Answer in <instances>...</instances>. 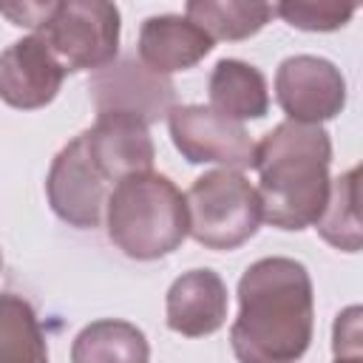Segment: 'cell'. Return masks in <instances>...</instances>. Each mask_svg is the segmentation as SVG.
Listing matches in <instances>:
<instances>
[{"label":"cell","instance_id":"6da1fadb","mask_svg":"<svg viewBox=\"0 0 363 363\" xmlns=\"http://www.w3.org/2000/svg\"><path fill=\"white\" fill-rule=\"evenodd\" d=\"M238 315L230 346L238 363H295L315 332L309 269L289 255L252 261L238 278Z\"/></svg>","mask_w":363,"mask_h":363},{"label":"cell","instance_id":"7a4b0ae2","mask_svg":"<svg viewBox=\"0 0 363 363\" xmlns=\"http://www.w3.org/2000/svg\"><path fill=\"white\" fill-rule=\"evenodd\" d=\"M329 164L332 139L323 125L284 119L264 133L252 162L264 221L286 233L315 227L332 190Z\"/></svg>","mask_w":363,"mask_h":363},{"label":"cell","instance_id":"3957f363","mask_svg":"<svg viewBox=\"0 0 363 363\" xmlns=\"http://www.w3.org/2000/svg\"><path fill=\"white\" fill-rule=\"evenodd\" d=\"M105 230L122 255L156 261L187 238L184 193L162 173H136L116 182L105 201Z\"/></svg>","mask_w":363,"mask_h":363},{"label":"cell","instance_id":"277c9868","mask_svg":"<svg viewBox=\"0 0 363 363\" xmlns=\"http://www.w3.org/2000/svg\"><path fill=\"white\" fill-rule=\"evenodd\" d=\"M187 201V235L207 250H238L247 244L264 221L258 190L241 170H207L190 190Z\"/></svg>","mask_w":363,"mask_h":363},{"label":"cell","instance_id":"5b68a950","mask_svg":"<svg viewBox=\"0 0 363 363\" xmlns=\"http://www.w3.org/2000/svg\"><path fill=\"white\" fill-rule=\"evenodd\" d=\"M122 14L105 0H62L34 31L65 71H99L119 54Z\"/></svg>","mask_w":363,"mask_h":363},{"label":"cell","instance_id":"8992f818","mask_svg":"<svg viewBox=\"0 0 363 363\" xmlns=\"http://www.w3.org/2000/svg\"><path fill=\"white\" fill-rule=\"evenodd\" d=\"M88 94L96 116L122 113L145 125L167 119V113L176 108L173 79L150 71L136 57H116L105 68L94 71L88 79Z\"/></svg>","mask_w":363,"mask_h":363},{"label":"cell","instance_id":"52a82bcc","mask_svg":"<svg viewBox=\"0 0 363 363\" xmlns=\"http://www.w3.org/2000/svg\"><path fill=\"white\" fill-rule=\"evenodd\" d=\"M173 147L190 164H221L244 170L255 162V142L241 122L216 113L210 105H176L167 113Z\"/></svg>","mask_w":363,"mask_h":363},{"label":"cell","instance_id":"ba28073f","mask_svg":"<svg viewBox=\"0 0 363 363\" xmlns=\"http://www.w3.org/2000/svg\"><path fill=\"white\" fill-rule=\"evenodd\" d=\"M111 187L113 184L88 156L82 133L60 147L45 176V196L54 216L77 230L99 227V221L105 218V201Z\"/></svg>","mask_w":363,"mask_h":363},{"label":"cell","instance_id":"9c48e42d","mask_svg":"<svg viewBox=\"0 0 363 363\" xmlns=\"http://www.w3.org/2000/svg\"><path fill=\"white\" fill-rule=\"evenodd\" d=\"M275 99L289 122L320 125L346 108V79L326 57L292 54L275 71Z\"/></svg>","mask_w":363,"mask_h":363},{"label":"cell","instance_id":"30bf717a","mask_svg":"<svg viewBox=\"0 0 363 363\" xmlns=\"http://www.w3.org/2000/svg\"><path fill=\"white\" fill-rule=\"evenodd\" d=\"M65 74L45 40L28 34L0 51V99L17 111L45 108L57 99Z\"/></svg>","mask_w":363,"mask_h":363},{"label":"cell","instance_id":"8fae6325","mask_svg":"<svg viewBox=\"0 0 363 363\" xmlns=\"http://www.w3.org/2000/svg\"><path fill=\"white\" fill-rule=\"evenodd\" d=\"M82 139L88 156L111 184L153 170L156 147L147 125L139 119L122 113H99L96 122L82 130Z\"/></svg>","mask_w":363,"mask_h":363},{"label":"cell","instance_id":"7c38bea8","mask_svg":"<svg viewBox=\"0 0 363 363\" xmlns=\"http://www.w3.org/2000/svg\"><path fill=\"white\" fill-rule=\"evenodd\" d=\"M227 284L213 269H190L179 275L164 298L167 329L182 337H204L224 326L227 320Z\"/></svg>","mask_w":363,"mask_h":363},{"label":"cell","instance_id":"4fadbf2b","mask_svg":"<svg viewBox=\"0 0 363 363\" xmlns=\"http://www.w3.org/2000/svg\"><path fill=\"white\" fill-rule=\"evenodd\" d=\"M213 40L182 14H153L139 28V62L150 71L170 77L199 65L210 51Z\"/></svg>","mask_w":363,"mask_h":363},{"label":"cell","instance_id":"5bb4252c","mask_svg":"<svg viewBox=\"0 0 363 363\" xmlns=\"http://www.w3.org/2000/svg\"><path fill=\"white\" fill-rule=\"evenodd\" d=\"M210 108L227 119H264L269 111V88L267 77L235 57H224L216 62L207 79Z\"/></svg>","mask_w":363,"mask_h":363},{"label":"cell","instance_id":"9a60e30c","mask_svg":"<svg viewBox=\"0 0 363 363\" xmlns=\"http://www.w3.org/2000/svg\"><path fill=\"white\" fill-rule=\"evenodd\" d=\"M71 363H150V343L136 323L99 318L74 337Z\"/></svg>","mask_w":363,"mask_h":363},{"label":"cell","instance_id":"2e32d148","mask_svg":"<svg viewBox=\"0 0 363 363\" xmlns=\"http://www.w3.org/2000/svg\"><path fill=\"white\" fill-rule=\"evenodd\" d=\"M275 9L269 3L255 0H190L184 6V17L193 20L213 43L216 40H247L258 34Z\"/></svg>","mask_w":363,"mask_h":363},{"label":"cell","instance_id":"e0dca14e","mask_svg":"<svg viewBox=\"0 0 363 363\" xmlns=\"http://www.w3.org/2000/svg\"><path fill=\"white\" fill-rule=\"evenodd\" d=\"M0 363H48V343L34 306L0 292Z\"/></svg>","mask_w":363,"mask_h":363},{"label":"cell","instance_id":"ac0fdd59","mask_svg":"<svg viewBox=\"0 0 363 363\" xmlns=\"http://www.w3.org/2000/svg\"><path fill=\"white\" fill-rule=\"evenodd\" d=\"M357 201H360V167L354 164L346 173H340L337 179H332L329 201H326L320 218L315 221L318 235L326 244H332L335 250L357 252L363 244Z\"/></svg>","mask_w":363,"mask_h":363},{"label":"cell","instance_id":"d6986e66","mask_svg":"<svg viewBox=\"0 0 363 363\" xmlns=\"http://www.w3.org/2000/svg\"><path fill=\"white\" fill-rule=\"evenodd\" d=\"M272 9L284 23L301 31H337L357 11L354 3H337V0H284Z\"/></svg>","mask_w":363,"mask_h":363},{"label":"cell","instance_id":"ffe728a7","mask_svg":"<svg viewBox=\"0 0 363 363\" xmlns=\"http://www.w3.org/2000/svg\"><path fill=\"white\" fill-rule=\"evenodd\" d=\"M360 306H346L337 312L332 326V352L335 357H354L363 354V329H360Z\"/></svg>","mask_w":363,"mask_h":363},{"label":"cell","instance_id":"44dd1931","mask_svg":"<svg viewBox=\"0 0 363 363\" xmlns=\"http://www.w3.org/2000/svg\"><path fill=\"white\" fill-rule=\"evenodd\" d=\"M51 6H54V0H45V3H28V0H23V3H0V14L9 17L20 28H34L37 31L45 23V17L51 14Z\"/></svg>","mask_w":363,"mask_h":363},{"label":"cell","instance_id":"7402d4cb","mask_svg":"<svg viewBox=\"0 0 363 363\" xmlns=\"http://www.w3.org/2000/svg\"><path fill=\"white\" fill-rule=\"evenodd\" d=\"M335 363H363V354H354V357H335Z\"/></svg>","mask_w":363,"mask_h":363},{"label":"cell","instance_id":"603a6c76","mask_svg":"<svg viewBox=\"0 0 363 363\" xmlns=\"http://www.w3.org/2000/svg\"><path fill=\"white\" fill-rule=\"evenodd\" d=\"M0 269H3V250H0Z\"/></svg>","mask_w":363,"mask_h":363}]
</instances>
